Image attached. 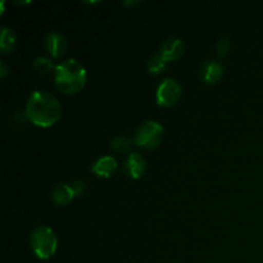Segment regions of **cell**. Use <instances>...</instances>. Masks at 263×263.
<instances>
[{
	"label": "cell",
	"mask_w": 263,
	"mask_h": 263,
	"mask_svg": "<svg viewBox=\"0 0 263 263\" xmlns=\"http://www.w3.org/2000/svg\"><path fill=\"white\" fill-rule=\"evenodd\" d=\"M223 74L222 64L216 61H207L200 68V77L207 84H216Z\"/></svg>",
	"instance_id": "cell-6"
},
{
	"label": "cell",
	"mask_w": 263,
	"mask_h": 263,
	"mask_svg": "<svg viewBox=\"0 0 263 263\" xmlns=\"http://www.w3.org/2000/svg\"><path fill=\"white\" fill-rule=\"evenodd\" d=\"M0 68H2V73H0V76H2V77L7 76L8 68H7V66H5L4 62H2V63H0Z\"/></svg>",
	"instance_id": "cell-18"
},
{
	"label": "cell",
	"mask_w": 263,
	"mask_h": 263,
	"mask_svg": "<svg viewBox=\"0 0 263 263\" xmlns=\"http://www.w3.org/2000/svg\"><path fill=\"white\" fill-rule=\"evenodd\" d=\"M58 239L50 228L40 226L31 235V247L40 259H48L55 253Z\"/></svg>",
	"instance_id": "cell-3"
},
{
	"label": "cell",
	"mask_w": 263,
	"mask_h": 263,
	"mask_svg": "<svg viewBox=\"0 0 263 263\" xmlns=\"http://www.w3.org/2000/svg\"><path fill=\"white\" fill-rule=\"evenodd\" d=\"M71 187L73 189L74 194L76 195H81L82 193L85 192V184L82 181H80V180H76V181L72 182Z\"/></svg>",
	"instance_id": "cell-17"
},
{
	"label": "cell",
	"mask_w": 263,
	"mask_h": 263,
	"mask_svg": "<svg viewBox=\"0 0 263 263\" xmlns=\"http://www.w3.org/2000/svg\"><path fill=\"white\" fill-rule=\"evenodd\" d=\"M184 43L180 39H168L164 41L161 48V55L166 59V62L179 59L184 53Z\"/></svg>",
	"instance_id": "cell-7"
},
{
	"label": "cell",
	"mask_w": 263,
	"mask_h": 263,
	"mask_svg": "<svg viewBox=\"0 0 263 263\" xmlns=\"http://www.w3.org/2000/svg\"><path fill=\"white\" fill-rule=\"evenodd\" d=\"M163 127L158 122L146 121L136 131L135 143L145 149L157 148L163 139Z\"/></svg>",
	"instance_id": "cell-4"
},
{
	"label": "cell",
	"mask_w": 263,
	"mask_h": 263,
	"mask_svg": "<svg viewBox=\"0 0 263 263\" xmlns=\"http://www.w3.org/2000/svg\"><path fill=\"white\" fill-rule=\"evenodd\" d=\"M229 50H230V41L228 39L222 37L216 43V51H217V54L220 57L226 55L229 53Z\"/></svg>",
	"instance_id": "cell-16"
},
{
	"label": "cell",
	"mask_w": 263,
	"mask_h": 263,
	"mask_svg": "<svg viewBox=\"0 0 263 263\" xmlns=\"http://www.w3.org/2000/svg\"><path fill=\"white\" fill-rule=\"evenodd\" d=\"M125 170L127 175L133 179H139L145 171V159L139 153L130 154L125 164Z\"/></svg>",
	"instance_id": "cell-9"
},
{
	"label": "cell",
	"mask_w": 263,
	"mask_h": 263,
	"mask_svg": "<svg viewBox=\"0 0 263 263\" xmlns=\"http://www.w3.org/2000/svg\"><path fill=\"white\" fill-rule=\"evenodd\" d=\"M117 167V161L113 157H103L95 162V164L92 166V171L100 177H109L110 175L115 174Z\"/></svg>",
	"instance_id": "cell-10"
},
{
	"label": "cell",
	"mask_w": 263,
	"mask_h": 263,
	"mask_svg": "<svg viewBox=\"0 0 263 263\" xmlns=\"http://www.w3.org/2000/svg\"><path fill=\"white\" fill-rule=\"evenodd\" d=\"M74 195L76 194H74L73 189L67 184L55 185L51 192V197L57 204H68L69 202H72Z\"/></svg>",
	"instance_id": "cell-11"
},
{
	"label": "cell",
	"mask_w": 263,
	"mask_h": 263,
	"mask_svg": "<svg viewBox=\"0 0 263 263\" xmlns=\"http://www.w3.org/2000/svg\"><path fill=\"white\" fill-rule=\"evenodd\" d=\"M54 81L66 94H76L85 86L86 69L76 59H68L55 67Z\"/></svg>",
	"instance_id": "cell-2"
},
{
	"label": "cell",
	"mask_w": 263,
	"mask_h": 263,
	"mask_svg": "<svg viewBox=\"0 0 263 263\" xmlns=\"http://www.w3.org/2000/svg\"><path fill=\"white\" fill-rule=\"evenodd\" d=\"M136 4H139V2H123V5H126V7H127V5H136Z\"/></svg>",
	"instance_id": "cell-19"
},
{
	"label": "cell",
	"mask_w": 263,
	"mask_h": 263,
	"mask_svg": "<svg viewBox=\"0 0 263 263\" xmlns=\"http://www.w3.org/2000/svg\"><path fill=\"white\" fill-rule=\"evenodd\" d=\"M110 145H112V149H115V151L121 152V153H126V152L130 151L133 143H131V140L127 136H117V138L113 139Z\"/></svg>",
	"instance_id": "cell-15"
},
{
	"label": "cell",
	"mask_w": 263,
	"mask_h": 263,
	"mask_svg": "<svg viewBox=\"0 0 263 263\" xmlns=\"http://www.w3.org/2000/svg\"><path fill=\"white\" fill-rule=\"evenodd\" d=\"M15 45V35L10 28L4 27L2 30V35H0V48L4 54L12 51V49Z\"/></svg>",
	"instance_id": "cell-12"
},
{
	"label": "cell",
	"mask_w": 263,
	"mask_h": 263,
	"mask_svg": "<svg viewBox=\"0 0 263 263\" xmlns=\"http://www.w3.org/2000/svg\"><path fill=\"white\" fill-rule=\"evenodd\" d=\"M62 108L55 97L46 91H33L26 104V116L40 127L53 126L61 118Z\"/></svg>",
	"instance_id": "cell-1"
},
{
	"label": "cell",
	"mask_w": 263,
	"mask_h": 263,
	"mask_svg": "<svg viewBox=\"0 0 263 263\" xmlns=\"http://www.w3.org/2000/svg\"><path fill=\"white\" fill-rule=\"evenodd\" d=\"M180 97H181V87L174 79L163 80L157 90V102L162 107H171L176 104Z\"/></svg>",
	"instance_id": "cell-5"
},
{
	"label": "cell",
	"mask_w": 263,
	"mask_h": 263,
	"mask_svg": "<svg viewBox=\"0 0 263 263\" xmlns=\"http://www.w3.org/2000/svg\"><path fill=\"white\" fill-rule=\"evenodd\" d=\"M46 49L51 54V57L59 58V57L63 55L67 49L66 37L59 32L53 31L46 36Z\"/></svg>",
	"instance_id": "cell-8"
},
{
	"label": "cell",
	"mask_w": 263,
	"mask_h": 263,
	"mask_svg": "<svg viewBox=\"0 0 263 263\" xmlns=\"http://www.w3.org/2000/svg\"><path fill=\"white\" fill-rule=\"evenodd\" d=\"M164 68H166V59H164L161 54L153 55L148 61V71L151 72V73H161Z\"/></svg>",
	"instance_id": "cell-13"
},
{
	"label": "cell",
	"mask_w": 263,
	"mask_h": 263,
	"mask_svg": "<svg viewBox=\"0 0 263 263\" xmlns=\"http://www.w3.org/2000/svg\"><path fill=\"white\" fill-rule=\"evenodd\" d=\"M33 68L40 74H48L53 69V63L50 59L45 58V57H39L33 61Z\"/></svg>",
	"instance_id": "cell-14"
}]
</instances>
